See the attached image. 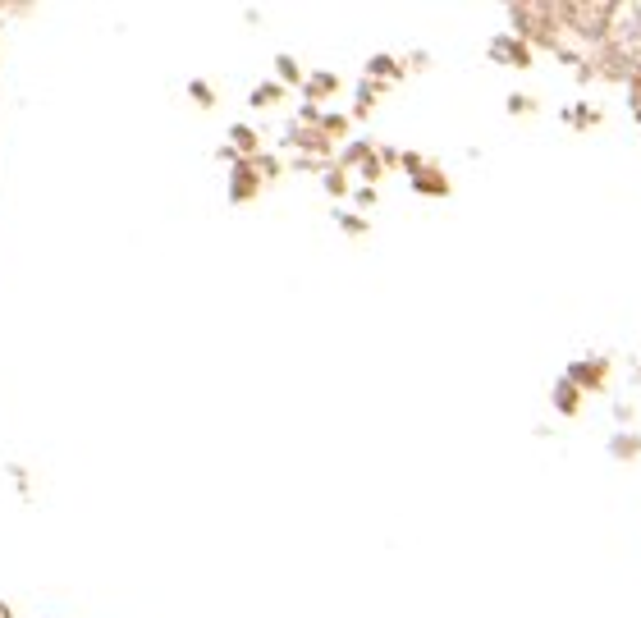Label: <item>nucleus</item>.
Returning a JSON list of instances; mask_svg holds the SVG:
<instances>
[]
</instances>
